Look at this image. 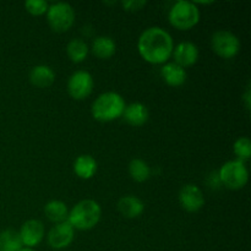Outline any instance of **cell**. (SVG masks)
<instances>
[{
  "label": "cell",
  "instance_id": "cell-1",
  "mask_svg": "<svg viewBox=\"0 0 251 251\" xmlns=\"http://www.w3.org/2000/svg\"><path fill=\"white\" fill-rule=\"evenodd\" d=\"M137 49L145 61L159 65L166 64L171 59L174 42L168 31L154 26L142 32L137 41Z\"/></svg>",
  "mask_w": 251,
  "mask_h": 251
},
{
  "label": "cell",
  "instance_id": "cell-2",
  "mask_svg": "<svg viewBox=\"0 0 251 251\" xmlns=\"http://www.w3.org/2000/svg\"><path fill=\"white\" fill-rule=\"evenodd\" d=\"M125 107V100L119 93L104 92L98 96L92 104V117L100 123H109L123 117Z\"/></svg>",
  "mask_w": 251,
  "mask_h": 251
},
{
  "label": "cell",
  "instance_id": "cell-3",
  "mask_svg": "<svg viewBox=\"0 0 251 251\" xmlns=\"http://www.w3.org/2000/svg\"><path fill=\"white\" fill-rule=\"evenodd\" d=\"M102 216L100 203L91 199L80 201L69 212L68 222L74 229L90 230L98 225Z\"/></svg>",
  "mask_w": 251,
  "mask_h": 251
},
{
  "label": "cell",
  "instance_id": "cell-4",
  "mask_svg": "<svg viewBox=\"0 0 251 251\" xmlns=\"http://www.w3.org/2000/svg\"><path fill=\"white\" fill-rule=\"evenodd\" d=\"M169 24L176 29L188 31L195 27L200 21V9L198 5L188 0H179L174 2L168 14Z\"/></svg>",
  "mask_w": 251,
  "mask_h": 251
},
{
  "label": "cell",
  "instance_id": "cell-5",
  "mask_svg": "<svg viewBox=\"0 0 251 251\" xmlns=\"http://www.w3.org/2000/svg\"><path fill=\"white\" fill-rule=\"evenodd\" d=\"M220 181L230 190H240L244 188L249 180V171L243 161L233 159L228 161L221 167L218 172Z\"/></svg>",
  "mask_w": 251,
  "mask_h": 251
},
{
  "label": "cell",
  "instance_id": "cell-6",
  "mask_svg": "<svg viewBox=\"0 0 251 251\" xmlns=\"http://www.w3.org/2000/svg\"><path fill=\"white\" fill-rule=\"evenodd\" d=\"M47 20L54 32L64 33L75 24V10L68 2H55L48 7Z\"/></svg>",
  "mask_w": 251,
  "mask_h": 251
},
{
  "label": "cell",
  "instance_id": "cell-7",
  "mask_svg": "<svg viewBox=\"0 0 251 251\" xmlns=\"http://www.w3.org/2000/svg\"><path fill=\"white\" fill-rule=\"evenodd\" d=\"M211 46L213 51L223 59H232L239 53L240 41L233 32L220 29L212 34Z\"/></svg>",
  "mask_w": 251,
  "mask_h": 251
},
{
  "label": "cell",
  "instance_id": "cell-8",
  "mask_svg": "<svg viewBox=\"0 0 251 251\" xmlns=\"http://www.w3.org/2000/svg\"><path fill=\"white\" fill-rule=\"evenodd\" d=\"M93 86L92 75L86 70H77L69 77L68 92L74 100H82L92 93Z\"/></svg>",
  "mask_w": 251,
  "mask_h": 251
},
{
  "label": "cell",
  "instance_id": "cell-9",
  "mask_svg": "<svg viewBox=\"0 0 251 251\" xmlns=\"http://www.w3.org/2000/svg\"><path fill=\"white\" fill-rule=\"evenodd\" d=\"M179 203L188 212H198L205 205L203 193L198 185L186 184L179 191Z\"/></svg>",
  "mask_w": 251,
  "mask_h": 251
},
{
  "label": "cell",
  "instance_id": "cell-10",
  "mask_svg": "<svg viewBox=\"0 0 251 251\" xmlns=\"http://www.w3.org/2000/svg\"><path fill=\"white\" fill-rule=\"evenodd\" d=\"M74 238H75V229L71 227L68 221H65V222L58 223L49 230L47 240L50 248L60 250L69 247L73 243Z\"/></svg>",
  "mask_w": 251,
  "mask_h": 251
},
{
  "label": "cell",
  "instance_id": "cell-11",
  "mask_svg": "<svg viewBox=\"0 0 251 251\" xmlns=\"http://www.w3.org/2000/svg\"><path fill=\"white\" fill-rule=\"evenodd\" d=\"M19 233L24 247L33 249L43 240L44 225L39 220H28L22 225Z\"/></svg>",
  "mask_w": 251,
  "mask_h": 251
},
{
  "label": "cell",
  "instance_id": "cell-12",
  "mask_svg": "<svg viewBox=\"0 0 251 251\" xmlns=\"http://www.w3.org/2000/svg\"><path fill=\"white\" fill-rule=\"evenodd\" d=\"M174 63L181 68L193 66L199 59V48L193 42H181L173 49Z\"/></svg>",
  "mask_w": 251,
  "mask_h": 251
},
{
  "label": "cell",
  "instance_id": "cell-13",
  "mask_svg": "<svg viewBox=\"0 0 251 251\" xmlns=\"http://www.w3.org/2000/svg\"><path fill=\"white\" fill-rule=\"evenodd\" d=\"M123 117H124V120L127 124L131 125V126L139 127L146 124L147 120H149L150 113L146 105L140 102H135L125 107Z\"/></svg>",
  "mask_w": 251,
  "mask_h": 251
},
{
  "label": "cell",
  "instance_id": "cell-14",
  "mask_svg": "<svg viewBox=\"0 0 251 251\" xmlns=\"http://www.w3.org/2000/svg\"><path fill=\"white\" fill-rule=\"evenodd\" d=\"M161 75L164 82L172 87H179L186 82L188 74L185 69L176 63H166L161 70Z\"/></svg>",
  "mask_w": 251,
  "mask_h": 251
},
{
  "label": "cell",
  "instance_id": "cell-15",
  "mask_svg": "<svg viewBox=\"0 0 251 251\" xmlns=\"http://www.w3.org/2000/svg\"><path fill=\"white\" fill-rule=\"evenodd\" d=\"M29 81L38 88H47L55 81V73L48 65H37L29 73Z\"/></svg>",
  "mask_w": 251,
  "mask_h": 251
},
{
  "label": "cell",
  "instance_id": "cell-16",
  "mask_svg": "<svg viewBox=\"0 0 251 251\" xmlns=\"http://www.w3.org/2000/svg\"><path fill=\"white\" fill-rule=\"evenodd\" d=\"M118 211L126 218H137L145 211V205L136 196H124L118 202Z\"/></svg>",
  "mask_w": 251,
  "mask_h": 251
},
{
  "label": "cell",
  "instance_id": "cell-17",
  "mask_svg": "<svg viewBox=\"0 0 251 251\" xmlns=\"http://www.w3.org/2000/svg\"><path fill=\"white\" fill-rule=\"evenodd\" d=\"M97 161L90 154H81L74 162V172L81 179H91L97 173Z\"/></svg>",
  "mask_w": 251,
  "mask_h": 251
},
{
  "label": "cell",
  "instance_id": "cell-18",
  "mask_svg": "<svg viewBox=\"0 0 251 251\" xmlns=\"http://www.w3.org/2000/svg\"><path fill=\"white\" fill-rule=\"evenodd\" d=\"M117 50V44L114 39L108 36H100L93 41L92 53L98 59L112 58Z\"/></svg>",
  "mask_w": 251,
  "mask_h": 251
},
{
  "label": "cell",
  "instance_id": "cell-19",
  "mask_svg": "<svg viewBox=\"0 0 251 251\" xmlns=\"http://www.w3.org/2000/svg\"><path fill=\"white\" fill-rule=\"evenodd\" d=\"M44 213L50 222L58 225V223L68 221L69 210L66 203L63 201L51 200L44 206Z\"/></svg>",
  "mask_w": 251,
  "mask_h": 251
},
{
  "label": "cell",
  "instance_id": "cell-20",
  "mask_svg": "<svg viewBox=\"0 0 251 251\" xmlns=\"http://www.w3.org/2000/svg\"><path fill=\"white\" fill-rule=\"evenodd\" d=\"M88 46L85 41L80 38L71 39L66 46V53H68L69 59L73 63H82L88 55Z\"/></svg>",
  "mask_w": 251,
  "mask_h": 251
},
{
  "label": "cell",
  "instance_id": "cell-21",
  "mask_svg": "<svg viewBox=\"0 0 251 251\" xmlns=\"http://www.w3.org/2000/svg\"><path fill=\"white\" fill-rule=\"evenodd\" d=\"M24 248L17 230L6 229L0 233V251H20Z\"/></svg>",
  "mask_w": 251,
  "mask_h": 251
},
{
  "label": "cell",
  "instance_id": "cell-22",
  "mask_svg": "<svg viewBox=\"0 0 251 251\" xmlns=\"http://www.w3.org/2000/svg\"><path fill=\"white\" fill-rule=\"evenodd\" d=\"M130 176L137 183H144L151 176L150 166L141 158H134L129 164Z\"/></svg>",
  "mask_w": 251,
  "mask_h": 251
},
{
  "label": "cell",
  "instance_id": "cell-23",
  "mask_svg": "<svg viewBox=\"0 0 251 251\" xmlns=\"http://www.w3.org/2000/svg\"><path fill=\"white\" fill-rule=\"evenodd\" d=\"M233 150L239 161L244 162L245 159H249L251 157V141L249 137H239L233 145Z\"/></svg>",
  "mask_w": 251,
  "mask_h": 251
},
{
  "label": "cell",
  "instance_id": "cell-24",
  "mask_svg": "<svg viewBox=\"0 0 251 251\" xmlns=\"http://www.w3.org/2000/svg\"><path fill=\"white\" fill-rule=\"evenodd\" d=\"M25 7L33 16H42V15L47 14L49 5L44 0H28L25 2Z\"/></svg>",
  "mask_w": 251,
  "mask_h": 251
},
{
  "label": "cell",
  "instance_id": "cell-25",
  "mask_svg": "<svg viewBox=\"0 0 251 251\" xmlns=\"http://www.w3.org/2000/svg\"><path fill=\"white\" fill-rule=\"evenodd\" d=\"M122 4L124 6V9H126L127 11H139L141 7H144L146 5V1L134 0V1H123Z\"/></svg>",
  "mask_w": 251,
  "mask_h": 251
},
{
  "label": "cell",
  "instance_id": "cell-26",
  "mask_svg": "<svg viewBox=\"0 0 251 251\" xmlns=\"http://www.w3.org/2000/svg\"><path fill=\"white\" fill-rule=\"evenodd\" d=\"M250 97H251V93H250V87H248L247 92H245L244 95V102H245V107H247L248 110H250V105H251V100H250Z\"/></svg>",
  "mask_w": 251,
  "mask_h": 251
},
{
  "label": "cell",
  "instance_id": "cell-27",
  "mask_svg": "<svg viewBox=\"0 0 251 251\" xmlns=\"http://www.w3.org/2000/svg\"><path fill=\"white\" fill-rule=\"evenodd\" d=\"M20 251H36V250H33V249H32V248H26V247H24Z\"/></svg>",
  "mask_w": 251,
  "mask_h": 251
}]
</instances>
